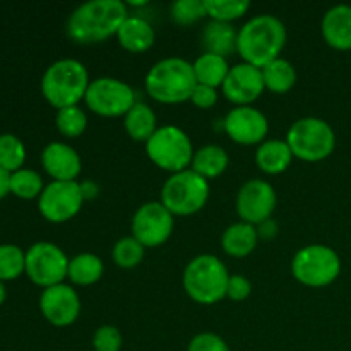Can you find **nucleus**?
Instances as JSON below:
<instances>
[{"label":"nucleus","mask_w":351,"mask_h":351,"mask_svg":"<svg viewBox=\"0 0 351 351\" xmlns=\"http://www.w3.org/2000/svg\"><path fill=\"white\" fill-rule=\"evenodd\" d=\"M187 351H230V346L216 332H199L189 341Z\"/></svg>","instance_id":"obj_37"},{"label":"nucleus","mask_w":351,"mask_h":351,"mask_svg":"<svg viewBox=\"0 0 351 351\" xmlns=\"http://www.w3.org/2000/svg\"><path fill=\"white\" fill-rule=\"evenodd\" d=\"M81 297L69 283L45 288L40 295V312L55 328H69L81 315Z\"/></svg>","instance_id":"obj_16"},{"label":"nucleus","mask_w":351,"mask_h":351,"mask_svg":"<svg viewBox=\"0 0 351 351\" xmlns=\"http://www.w3.org/2000/svg\"><path fill=\"white\" fill-rule=\"evenodd\" d=\"M223 130L240 146H259L267 139L269 120L254 105L233 106L223 120Z\"/></svg>","instance_id":"obj_15"},{"label":"nucleus","mask_w":351,"mask_h":351,"mask_svg":"<svg viewBox=\"0 0 351 351\" xmlns=\"http://www.w3.org/2000/svg\"><path fill=\"white\" fill-rule=\"evenodd\" d=\"M252 293V283L242 274H232L226 288V298L232 302H243Z\"/></svg>","instance_id":"obj_38"},{"label":"nucleus","mask_w":351,"mask_h":351,"mask_svg":"<svg viewBox=\"0 0 351 351\" xmlns=\"http://www.w3.org/2000/svg\"><path fill=\"white\" fill-rule=\"evenodd\" d=\"M89 82V72L81 60L60 58L45 69L40 89L55 110H62L84 103Z\"/></svg>","instance_id":"obj_3"},{"label":"nucleus","mask_w":351,"mask_h":351,"mask_svg":"<svg viewBox=\"0 0 351 351\" xmlns=\"http://www.w3.org/2000/svg\"><path fill=\"white\" fill-rule=\"evenodd\" d=\"M256 165L263 173L281 175L295 160L290 146L285 139H266L256 149Z\"/></svg>","instance_id":"obj_21"},{"label":"nucleus","mask_w":351,"mask_h":351,"mask_svg":"<svg viewBox=\"0 0 351 351\" xmlns=\"http://www.w3.org/2000/svg\"><path fill=\"white\" fill-rule=\"evenodd\" d=\"M170 17L178 26H192L208 17L204 0H177L170 5Z\"/></svg>","instance_id":"obj_35"},{"label":"nucleus","mask_w":351,"mask_h":351,"mask_svg":"<svg viewBox=\"0 0 351 351\" xmlns=\"http://www.w3.org/2000/svg\"><path fill=\"white\" fill-rule=\"evenodd\" d=\"M45 189L43 177L33 168H21L10 173V194L16 197L31 201L38 199Z\"/></svg>","instance_id":"obj_29"},{"label":"nucleus","mask_w":351,"mask_h":351,"mask_svg":"<svg viewBox=\"0 0 351 351\" xmlns=\"http://www.w3.org/2000/svg\"><path fill=\"white\" fill-rule=\"evenodd\" d=\"M204 3L209 19L230 24L242 19L250 9L249 0H204Z\"/></svg>","instance_id":"obj_34"},{"label":"nucleus","mask_w":351,"mask_h":351,"mask_svg":"<svg viewBox=\"0 0 351 351\" xmlns=\"http://www.w3.org/2000/svg\"><path fill=\"white\" fill-rule=\"evenodd\" d=\"M192 67H194V75L197 84H204L215 89H221L223 82H225L226 75H228L230 69H232L228 64V58L206 53V51L192 62Z\"/></svg>","instance_id":"obj_27"},{"label":"nucleus","mask_w":351,"mask_h":351,"mask_svg":"<svg viewBox=\"0 0 351 351\" xmlns=\"http://www.w3.org/2000/svg\"><path fill=\"white\" fill-rule=\"evenodd\" d=\"M144 256H146V247L139 240L134 239L132 235L120 239L113 245L112 250L113 263L120 269H132V267H137L144 261Z\"/></svg>","instance_id":"obj_33"},{"label":"nucleus","mask_w":351,"mask_h":351,"mask_svg":"<svg viewBox=\"0 0 351 351\" xmlns=\"http://www.w3.org/2000/svg\"><path fill=\"white\" fill-rule=\"evenodd\" d=\"M136 103L137 99L132 86L122 79L110 77V75L91 79L84 98V105L95 115L105 119L125 117V113Z\"/></svg>","instance_id":"obj_10"},{"label":"nucleus","mask_w":351,"mask_h":351,"mask_svg":"<svg viewBox=\"0 0 351 351\" xmlns=\"http://www.w3.org/2000/svg\"><path fill=\"white\" fill-rule=\"evenodd\" d=\"M26 163V146L16 134H0V168L9 173L24 168Z\"/></svg>","instance_id":"obj_31"},{"label":"nucleus","mask_w":351,"mask_h":351,"mask_svg":"<svg viewBox=\"0 0 351 351\" xmlns=\"http://www.w3.org/2000/svg\"><path fill=\"white\" fill-rule=\"evenodd\" d=\"M55 127L60 132V136L67 137V139H77L86 132L88 115L81 108V105L57 110V113H55Z\"/></svg>","instance_id":"obj_30"},{"label":"nucleus","mask_w":351,"mask_h":351,"mask_svg":"<svg viewBox=\"0 0 351 351\" xmlns=\"http://www.w3.org/2000/svg\"><path fill=\"white\" fill-rule=\"evenodd\" d=\"M202 48L206 53L219 55L228 58V55L237 53V41H239V29L230 23L211 21L206 24L201 34Z\"/></svg>","instance_id":"obj_23"},{"label":"nucleus","mask_w":351,"mask_h":351,"mask_svg":"<svg viewBox=\"0 0 351 351\" xmlns=\"http://www.w3.org/2000/svg\"><path fill=\"white\" fill-rule=\"evenodd\" d=\"M129 16V5L122 0H89L72 10L65 33L77 45L101 43L117 36Z\"/></svg>","instance_id":"obj_1"},{"label":"nucleus","mask_w":351,"mask_h":351,"mask_svg":"<svg viewBox=\"0 0 351 351\" xmlns=\"http://www.w3.org/2000/svg\"><path fill=\"white\" fill-rule=\"evenodd\" d=\"M276 202L278 197L273 185L263 178H252L239 189L235 201L237 215L240 221L259 226L271 219L276 209Z\"/></svg>","instance_id":"obj_14"},{"label":"nucleus","mask_w":351,"mask_h":351,"mask_svg":"<svg viewBox=\"0 0 351 351\" xmlns=\"http://www.w3.org/2000/svg\"><path fill=\"white\" fill-rule=\"evenodd\" d=\"M91 345L95 351H120L123 346V336L117 326L103 324L93 335Z\"/></svg>","instance_id":"obj_36"},{"label":"nucleus","mask_w":351,"mask_h":351,"mask_svg":"<svg viewBox=\"0 0 351 351\" xmlns=\"http://www.w3.org/2000/svg\"><path fill=\"white\" fill-rule=\"evenodd\" d=\"M7 194H10V173L3 170V168H0V201Z\"/></svg>","instance_id":"obj_40"},{"label":"nucleus","mask_w":351,"mask_h":351,"mask_svg":"<svg viewBox=\"0 0 351 351\" xmlns=\"http://www.w3.org/2000/svg\"><path fill=\"white\" fill-rule=\"evenodd\" d=\"M230 271L221 259L213 254H201L187 263L182 285L191 300L199 305H215L226 298Z\"/></svg>","instance_id":"obj_5"},{"label":"nucleus","mask_w":351,"mask_h":351,"mask_svg":"<svg viewBox=\"0 0 351 351\" xmlns=\"http://www.w3.org/2000/svg\"><path fill=\"white\" fill-rule=\"evenodd\" d=\"M123 129L130 139L146 144L158 130L156 113L149 105L137 101L123 117Z\"/></svg>","instance_id":"obj_25"},{"label":"nucleus","mask_w":351,"mask_h":351,"mask_svg":"<svg viewBox=\"0 0 351 351\" xmlns=\"http://www.w3.org/2000/svg\"><path fill=\"white\" fill-rule=\"evenodd\" d=\"M266 91L263 71L256 65L240 64L233 65L221 86V93L235 106H250Z\"/></svg>","instance_id":"obj_17"},{"label":"nucleus","mask_w":351,"mask_h":351,"mask_svg":"<svg viewBox=\"0 0 351 351\" xmlns=\"http://www.w3.org/2000/svg\"><path fill=\"white\" fill-rule=\"evenodd\" d=\"M195 84L197 81L194 67L182 57L161 58L147 71L144 79L147 95L163 105H180L191 101Z\"/></svg>","instance_id":"obj_4"},{"label":"nucleus","mask_w":351,"mask_h":351,"mask_svg":"<svg viewBox=\"0 0 351 351\" xmlns=\"http://www.w3.org/2000/svg\"><path fill=\"white\" fill-rule=\"evenodd\" d=\"M321 33L326 43L335 50H351V5L339 3L326 10L321 21Z\"/></svg>","instance_id":"obj_19"},{"label":"nucleus","mask_w":351,"mask_h":351,"mask_svg":"<svg viewBox=\"0 0 351 351\" xmlns=\"http://www.w3.org/2000/svg\"><path fill=\"white\" fill-rule=\"evenodd\" d=\"M41 167L55 182H77L82 160L77 151L64 141H51L41 151Z\"/></svg>","instance_id":"obj_18"},{"label":"nucleus","mask_w":351,"mask_h":351,"mask_svg":"<svg viewBox=\"0 0 351 351\" xmlns=\"http://www.w3.org/2000/svg\"><path fill=\"white\" fill-rule=\"evenodd\" d=\"M103 273H105V264L96 254L82 252L69 261L67 280L71 281L72 287H93L101 280Z\"/></svg>","instance_id":"obj_26"},{"label":"nucleus","mask_w":351,"mask_h":351,"mask_svg":"<svg viewBox=\"0 0 351 351\" xmlns=\"http://www.w3.org/2000/svg\"><path fill=\"white\" fill-rule=\"evenodd\" d=\"M117 41L129 53H144L156 41L153 24L141 16H129L117 33Z\"/></svg>","instance_id":"obj_20"},{"label":"nucleus","mask_w":351,"mask_h":351,"mask_svg":"<svg viewBox=\"0 0 351 351\" xmlns=\"http://www.w3.org/2000/svg\"><path fill=\"white\" fill-rule=\"evenodd\" d=\"M67 254L53 242H36L26 250V276L40 288L65 283L69 271Z\"/></svg>","instance_id":"obj_11"},{"label":"nucleus","mask_w":351,"mask_h":351,"mask_svg":"<svg viewBox=\"0 0 351 351\" xmlns=\"http://www.w3.org/2000/svg\"><path fill=\"white\" fill-rule=\"evenodd\" d=\"M228 151L218 144H206L195 149L191 168L206 180H215L228 170Z\"/></svg>","instance_id":"obj_24"},{"label":"nucleus","mask_w":351,"mask_h":351,"mask_svg":"<svg viewBox=\"0 0 351 351\" xmlns=\"http://www.w3.org/2000/svg\"><path fill=\"white\" fill-rule=\"evenodd\" d=\"M7 300V288L3 281H0V305Z\"/></svg>","instance_id":"obj_42"},{"label":"nucleus","mask_w":351,"mask_h":351,"mask_svg":"<svg viewBox=\"0 0 351 351\" xmlns=\"http://www.w3.org/2000/svg\"><path fill=\"white\" fill-rule=\"evenodd\" d=\"M26 274V252L14 243H0V281L17 280Z\"/></svg>","instance_id":"obj_32"},{"label":"nucleus","mask_w":351,"mask_h":351,"mask_svg":"<svg viewBox=\"0 0 351 351\" xmlns=\"http://www.w3.org/2000/svg\"><path fill=\"white\" fill-rule=\"evenodd\" d=\"M259 239L257 226L245 221H237L223 232L221 247L226 256L243 259L256 250Z\"/></svg>","instance_id":"obj_22"},{"label":"nucleus","mask_w":351,"mask_h":351,"mask_svg":"<svg viewBox=\"0 0 351 351\" xmlns=\"http://www.w3.org/2000/svg\"><path fill=\"white\" fill-rule=\"evenodd\" d=\"M81 191L84 199H93L98 195V185L93 184V182H81Z\"/></svg>","instance_id":"obj_41"},{"label":"nucleus","mask_w":351,"mask_h":351,"mask_svg":"<svg viewBox=\"0 0 351 351\" xmlns=\"http://www.w3.org/2000/svg\"><path fill=\"white\" fill-rule=\"evenodd\" d=\"M218 89L209 88V86L204 84H195L194 91H192L191 103L195 106V108L201 110H209L218 103Z\"/></svg>","instance_id":"obj_39"},{"label":"nucleus","mask_w":351,"mask_h":351,"mask_svg":"<svg viewBox=\"0 0 351 351\" xmlns=\"http://www.w3.org/2000/svg\"><path fill=\"white\" fill-rule=\"evenodd\" d=\"M175 230V216L161 204V201L144 202L134 213L130 233L146 249H156L170 240Z\"/></svg>","instance_id":"obj_13"},{"label":"nucleus","mask_w":351,"mask_h":351,"mask_svg":"<svg viewBox=\"0 0 351 351\" xmlns=\"http://www.w3.org/2000/svg\"><path fill=\"white\" fill-rule=\"evenodd\" d=\"M211 187L209 180L195 173L192 168L170 175L161 187L160 201L171 215L192 216L208 204Z\"/></svg>","instance_id":"obj_7"},{"label":"nucleus","mask_w":351,"mask_h":351,"mask_svg":"<svg viewBox=\"0 0 351 351\" xmlns=\"http://www.w3.org/2000/svg\"><path fill=\"white\" fill-rule=\"evenodd\" d=\"M81 182H55L45 185L38 197V211L47 221L53 225L71 221L81 213L84 206Z\"/></svg>","instance_id":"obj_12"},{"label":"nucleus","mask_w":351,"mask_h":351,"mask_svg":"<svg viewBox=\"0 0 351 351\" xmlns=\"http://www.w3.org/2000/svg\"><path fill=\"white\" fill-rule=\"evenodd\" d=\"M285 141L297 160L317 163L336 149V134L331 123L319 117H302L288 129Z\"/></svg>","instance_id":"obj_6"},{"label":"nucleus","mask_w":351,"mask_h":351,"mask_svg":"<svg viewBox=\"0 0 351 351\" xmlns=\"http://www.w3.org/2000/svg\"><path fill=\"white\" fill-rule=\"evenodd\" d=\"M291 274L307 288H324L341 274V257L332 247L311 243L298 250L291 259Z\"/></svg>","instance_id":"obj_8"},{"label":"nucleus","mask_w":351,"mask_h":351,"mask_svg":"<svg viewBox=\"0 0 351 351\" xmlns=\"http://www.w3.org/2000/svg\"><path fill=\"white\" fill-rule=\"evenodd\" d=\"M287 26L273 14L254 16L239 29L237 53L242 62L263 69L281 57L287 47Z\"/></svg>","instance_id":"obj_2"},{"label":"nucleus","mask_w":351,"mask_h":351,"mask_svg":"<svg viewBox=\"0 0 351 351\" xmlns=\"http://www.w3.org/2000/svg\"><path fill=\"white\" fill-rule=\"evenodd\" d=\"M194 144L184 129L167 123L158 127L146 143V154L153 165L170 175L191 168L194 158Z\"/></svg>","instance_id":"obj_9"},{"label":"nucleus","mask_w":351,"mask_h":351,"mask_svg":"<svg viewBox=\"0 0 351 351\" xmlns=\"http://www.w3.org/2000/svg\"><path fill=\"white\" fill-rule=\"evenodd\" d=\"M261 71H263L266 91L274 93V95H285V93L291 91L295 84H297V69H295V65L290 60L283 57L269 62Z\"/></svg>","instance_id":"obj_28"}]
</instances>
